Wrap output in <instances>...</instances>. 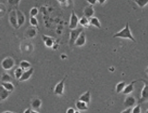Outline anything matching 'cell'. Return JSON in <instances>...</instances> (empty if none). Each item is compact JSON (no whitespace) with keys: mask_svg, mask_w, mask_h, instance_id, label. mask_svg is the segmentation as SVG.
Returning <instances> with one entry per match:
<instances>
[{"mask_svg":"<svg viewBox=\"0 0 148 113\" xmlns=\"http://www.w3.org/2000/svg\"><path fill=\"white\" fill-rule=\"evenodd\" d=\"M113 38H122V39H128L131 40L132 42H136L135 38L133 37L132 33L130 31V27H129V23L127 22L126 24V26L121 30V31L115 33L113 35Z\"/></svg>","mask_w":148,"mask_h":113,"instance_id":"1","label":"cell"},{"mask_svg":"<svg viewBox=\"0 0 148 113\" xmlns=\"http://www.w3.org/2000/svg\"><path fill=\"white\" fill-rule=\"evenodd\" d=\"M83 32L82 27H76V28L71 29L70 31V40H69V44L70 45H75V43L76 39L78 38V36Z\"/></svg>","mask_w":148,"mask_h":113,"instance_id":"2","label":"cell"},{"mask_svg":"<svg viewBox=\"0 0 148 113\" xmlns=\"http://www.w3.org/2000/svg\"><path fill=\"white\" fill-rule=\"evenodd\" d=\"M142 81L144 83V86L142 90V92H141V98L139 99V102H138L140 104L148 101V81L144 79H142Z\"/></svg>","mask_w":148,"mask_h":113,"instance_id":"3","label":"cell"},{"mask_svg":"<svg viewBox=\"0 0 148 113\" xmlns=\"http://www.w3.org/2000/svg\"><path fill=\"white\" fill-rule=\"evenodd\" d=\"M9 20L11 25L13 26V28H15V29L19 28L18 19H17V11H15V9L11 11V12H9Z\"/></svg>","mask_w":148,"mask_h":113,"instance_id":"4","label":"cell"},{"mask_svg":"<svg viewBox=\"0 0 148 113\" xmlns=\"http://www.w3.org/2000/svg\"><path fill=\"white\" fill-rule=\"evenodd\" d=\"M14 64H15L14 60H13L12 58H11V57H8V58H5V59L2 60L1 66L4 70L9 71V70L12 69V67L14 66Z\"/></svg>","mask_w":148,"mask_h":113,"instance_id":"5","label":"cell"},{"mask_svg":"<svg viewBox=\"0 0 148 113\" xmlns=\"http://www.w3.org/2000/svg\"><path fill=\"white\" fill-rule=\"evenodd\" d=\"M65 76L61 81H59L58 84L56 85L55 88H54V93L57 95H62L63 92H64V85H65V80H66Z\"/></svg>","mask_w":148,"mask_h":113,"instance_id":"6","label":"cell"},{"mask_svg":"<svg viewBox=\"0 0 148 113\" xmlns=\"http://www.w3.org/2000/svg\"><path fill=\"white\" fill-rule=\"evenodd\" d=\"M78 24H79V18L77 17V15L75 13V12H72L71 17H70V23H69L70 29L76 28Z\"/></svg>","mask_w":148,"mask_h":113,"instance_id":"7","label":"cell"},{"mask_svg":"<svg viewBox=\"0 0 148 113\" xmlns=\"http://www.w3.org/2000/svg\"><path fill=\"white\" fill-rule=\"evenodd\" d=\"M33 72H34V69H33L32 67L30 68V69H28V70L24 71V73H23L22 76L20 77L19 81H20V82H23V81H26V80H28L29 78L31 77V75L33 74Z\"/></svg>","mask_w":148,"mask_h":113,"instance_id":"8","label":"cell"},{"mask_svg":"<svg viewBox=\"0 0 148 113\" xmlns=\"http://www.w3.org/2000/svg\"><path fill=\"white\" fill-rule=\"evenodd\" d=\"M42 39L43 41V43H45V46L48 47V48H51V47L54 46V43H55V41L52 37L50 36H46V35H42Z\"/></svg>","mask_w":148,"mask_h":113,"instance_id":"9","label":"cell"},{"mask_svg":"<svg viewBox=\"0 0 148 113\" xmlns=\"http://www.w3.org/2000/svg\"><path fill=\"white\" fill-rule=\"evenodd\" d=\"M136 104V99L134 96H132V95H128L126 98V100H124V106L126 108H131V107H133L134 105Z\"/></svg>","mask_w":148,"mask_h":113,"instance_id":"10","label":"cell"},{"mask_svg":"<svg viewBox=\"0 0 148 113\" xmlns=\"http://www.w3.org/2000/svg\"><path fill=\"white\" fill-rule=\"evenodd\" d=\"M9 94H11V91L6 90L2 85H0V102L6 100L9 96Z\"/></svg>","mask_w":148,"mask_h":113,"instance_id":"11","label":"cell"},{"mask_svg":"<svg viewBox=\"0 0 148 113\" xmlns=\"http://www.w3.org/2000/svg\"><path fill=\"white\" fill-rule=\"evenodd\" d=\"M37 35V30L35 27H28L25 32V37L26 39H32Z\"/></svg>","mask_w":148,"mask_h":113,"instance_id":"12","label":"cell"},{"mask_svg":"<svg viewBox=\"0 0 148 113\" xmlns=\"http://www.w3.org/2000/svg\"><path fill=\"white\" fill-rule=\"evenodd\" d=\"M76 107L78 109L79 111H86L88 110V104L85 102H83L81 100H78L77 102H76Z\"/></svg>","mask_w":148,"mask_h":113,"instance_id":"13","label":"cell"},{"mask_svg":"<svg viewBox=\"0 0 148 113\" xmlns=\"http://www.w3.org/2000/svg\"><path fill=\"white\" fill-rule=\"evenodd\" d=\"M85 43H86V36H85V34L82 32L78 36V38L76 39V43H75V45L76 46H83Z\"/></svg>","mask_w":148,"mask_h":113,"instance_id":"14","label":"cell"},{"mask_svg":"<svg viewBox=\"0 0 148 113\" xmlns=\"http://www.w3.org/2000/svg\"><path fill=\"white\" fill-rule=\"evenodd\" d=\"M93 13H95V9L93 8V5H90L88 7H86L85 9H84V16L87 17V18H91V17H93Z\"/></svg>","mask_w":148,"mask_h":113,"instance_id":"15","label":"cell"},{"mask_svg":"<svg viewBox=\"0 0 148 113\" xmlns=\"http://www.w3.org/2000/svg\"><path fill=\"white\" fill-rule=\"evenodd\" d=\"M135 82L136 81H132L130 84L126 85V86L124 87V89L123 93L127 95V94H130L131 92H133V91H134V84H135Z\"/></svg>","mask_w":148,"mask_h":113,"instance_id":"16","label":"cell"},{"mask_svg":"<svg viewBox=\"0 0 148 113\" xmlns=\"http://www.w3.org/2000/svg\"><path fill=\"white\" fill-rule=\"evenodd\" d=\"M17 19H18V26L19 27L22 26L26 22V16L21 11H17Z\"/></svg>","mask_w":148,"mask_h":113,"instance_id":"17","label":"cell"},{"mask_svg":"<svg viewBox=\"0 0 148 113\" xmlns=\"http://www.w3.org/2000/svg\"><path fill=\"white\" fill-rule=\"evenodd\" d=\"M79 100H81L83 102H85L87 103V104H90V102H91V91H86V92H84V93L82 95H80V97H79Z\"/></svg>","mask_w":148,"mask_h":113,"instance_id":"18","label":"cell"},{"mask_svg":"<svg viewBox=\"0 0 148 113\" xmlns=\"http://www.w3.org/2000/svg\"><path fill=\"white\" fill-rule=\"evenodd\" d=\"M42 106V100L40 98H34L31 101V107L33 109H39Z\"/></svg>","mask_w":148,"mask_h":113,"instance_id":"19","label":"cell"},{"mask_svg":"<svg viewBox=\"0 0 148 113\" xmlns=\"http://www.w3.org/2000/svg\"><path fill=\"white\" fill-rule=\"evenodd\" d=\"M89 20H90V24L92 26L97 27V28H101V24L97 17H91V18H89Z\"/></svg>","mask_w":148,"mask_h":113,"instance_id":"20","label":"cell"},{"mask_svg":"<svg viewBox=\"0 0 148 113\" xmlns=\"http://www.w3.org/2000/svg\"><path fill=\"white\" fill-rule=\"evenodd\" d=\"M1 85L9 91L12 92L13 91H14V86H13V84L11 83V82H1Z\"/></svg>","mask_w":148,"mask_h":113,"instance_id":"21","label":"cell"},{"mask_svg":"<svg viewBox=\"0 0 148 113\" xmlns=\"http://www.w3.org/2000/svg\"><path fill=\"white\" fill-rule=\"evenodd\" d=\"M126 86V82L124 81H122V82H120V83H118L116 85V92L117 93H120V92H123L124 91V87Z\"/></svg>","mask_w":148,"mask_h":113,"instance_id":"22","label":"cell"},{"mask_svg":"<svg viewBox=\"0 0 148 113\" xmlns=\"http://www.w3.org/2000/svg\"><path fill=\"white\" fill-rule=\"evenodd\" d=\"M20 67H21L24 71H26V70H28L31 68V64L26 60H22L21 62H20Z\"/></svg>","mask_w":148,"mask_h":113,"instance_id":"23","label":"cell"},{"mask_svg":"<svg viewBox=\"0 0 148 113\" xmlns=\"http://www.w3.org/2000/svg\"><path fill=\"white\" fill-rule=\"evenodd\" d=\"M23 73H24V70H23L21 67L16 68L15 71H14V76H15L16 79H18V80H19V79H20V77L22 76Z\"/></svg>","mask_w":148,"mask_h":113,"instance_id":"24","label":"cell"},{"mask_svg":"<svg viewBox=\"0 0 148 113\" xmlns=\"http://www.w3.org/2000/svg\"><path fill=\"white\" fill-rule=\"evenodd\" d=\"M0 80H1V82H11V76L9 74L4 73L2 74Z\"/></svg>","mask_w":148,"mask_h":113,"instance_id":"25","label":"cell"},{"mask_svg":"<svg viewBox=\"0 0 148 113\" xmlns=\"http://www.w3.org/2000/svg\"><path fill=\"white\" fill-rule=\"evenodd\" d=\"M135 2L140 8H144L148 4V0H135Z\"/></svg>","mask_w":148,"mask_h":113,"instance_id":"26","label":"cell"},{"mask_svg":"<svg viewBox=\"0 0 148 113\" xmlns=\"http://www.w3.org/2000/svg\"><path fill=\"white\" fill-rule=\"evenodd\" d=\"M90 23V20H89V18H87V17H85V16H83L82 18H80L79 19V24L81 26H87L88 25V24Z\"/></svg>","mask_w":148,"mask_h":113,"instance_id":"27","label":"cell"},{"mask_svg":"<svg viewBox=\"0 0 148 113\" xmlns=\"http://www.w3.org/2000/svg\"><path fill=\"white\" fill-rule=\"evenodd\" d=\"M29 23H30V25H31L32 26H38V21H37V19L35 18V17H33V16H30Z\"/></svg>","mask_w":148,"mask_h":113,"instance_id":"28","label":"cell"},{"mask_svg":"<svg viewBox=\"0 0 148 113\" xmlns=\"http://www.w3.org/2000/svg\"><path fill=\"white\" fill-rule=\"evenodd\" d=\"M38 12H39V11H38V9L37 8H32L31 9H30V16H33V17H35L37 14H38Z\"/></svg>","mask_w":148,"mask_h":113,"instance_id":"29","label":"cell"},{"mask_svg":"<svg viewBox=\"0 0 148 113\" xmlns=\"http://www.w3.org/2000/svg\"><path fill=\"white\" fill-rule=\"evenodd\" d=\"M140 112H141V104L139 103V104L132 109V113H140Z\"/></svg>","mask_w":148,"mask_h":113,"instance_id":"30","label":"cell"},{"mask_svg":"<svg viewBox=\"0 0 148 113\" xmlns=\"http://www.w3.org/2000/svg\"><path fill=\"white\" fill-rule=\"evenodd\" d=\"M20 2V0H8V3L9 5L11 6H15V5H18Z\"/></svg>","mask_w":148,"mask_h":113,"instance_id":"31","label":"cell"},{"mask_svg":"<svg viewBox=\"0 0 148 113\" xmlns=\"http://www.w3.org/2000/svg\"><path fill=\"white\" fill-rule=\"evenodd\" d=\"M87 2L89 3L90 5H95V4H96V2H97V0H86Z\"/></svg>","mask_w":148,"mask_h":113,"instance_id":"32","label":"cell"},{"mask_svg":"<svg viewBox=\"0 0 148 113\" xmlns=\"http://www.w3.org/2000/svg\"><path fill=\"white\" fill-rule=\"evenodd\" d=\"M76 111L73 108H69L66 110V113H76Z\"/></svg>","mask_w":148,"mask_h":113,"instance_id":"33","label":"cell"},{"mask_svg":"<svg viewBox=\"0 0 148 113\" xmlns=\"http://www.w3.org/2000/svg\"><path fill=\"white\" fill-rule=\"evenodd\" d=\"M25 113H38V111H36V110H31L30 108H28L26 110L24 111Z\"/></svg>","mask_w":148,"mask_h":113,"instance_id":"34","label":"cell"},{"mask_svg":"<svg viewBox=\"0 0 148 113\" xmlns=\"http://www.w3.org/2000/svg\"><path fill=\"white\" fill-rule=\"evenodd\" d=\"M58 1H59L61 5H64V4H67V3H68L69 0H58Z\"/></svg>","mask_w":148,"mask_h":113,"instance_id":"35","label":"cell"},{"mask_svg":"<svg viewBox=\"0 0 148 113\" xmlns=\"http://www.w3.org/2000/svg\"><path fill=\"white\" fill-rule=\"evenodd\" d=\"M129 112H132V109H131L130 108H128V109H126V110L122 111V113H129Z\"/></svg>","mask_w":148,"mask_h":113,"instance_id":"36","label":"cell"},{"mask_svg":"<svg viewBox=\"0 0 148 113\" xmlns=\"http://www.w3.org/2000/svg\"><path fill=\"white\" fill-rule=\"evenodd\" d=\"M97 2L99 3V4H101V5H103L104 3L106 2V0H97Z\"/></svg>","mask_w":148,"mask_h":113,"instance_id":"37","label":"cell"},{"mask_svg":"<svg viewBox=\"0 0 148 113\" xmlns=\"http://www.w3.org/2000/svg\"><path fill=\"white\" fill-rule=\"evenodd\" d=\"M60 57H61V59H66V55H61Z\"/></svg>","mask_w":148,"mask_h":113,"instance_id":"38","label":"cell"},{"mask_svg":"<svg viewBox=\"0 0 148 113\" xmlns=\"http://www.w3.org/2000/svg\"><path fill=\"white\" fill-rule=\"evenodd\" d=\"M109 70H110V71H114V68H113V67H112V68H109Z\"/></svg>","mask_w":148,"mask_h":113,"instance_id":"39","label":"cell"},{"mask_svg":"<svg viewBox=\"0 0 148 113\" xmlns=\"http://www.w3.org/2000/svg\"><path fill=\"white\" fill-rule=\"evenodd\" d=\"M145 72H146V74H148V67H147V68H146V71H145Z\"/></svg>","mask_w":148,"mask_h":113,"instance_id":"40","label":"cell"},{"mask_svg":"<svg viewBox=\"0 0 148 113\" xmlns=\"http://www.w3.org/2000/svg\"><path fill=\"white\" fill-rule=\"evenodd\" d=\"M146 113H148V109H147V110H146Z\"/></svg>","mask_w":148,"mask_h":113,"instance_id":"41","label":"cell"}]
</instances>
